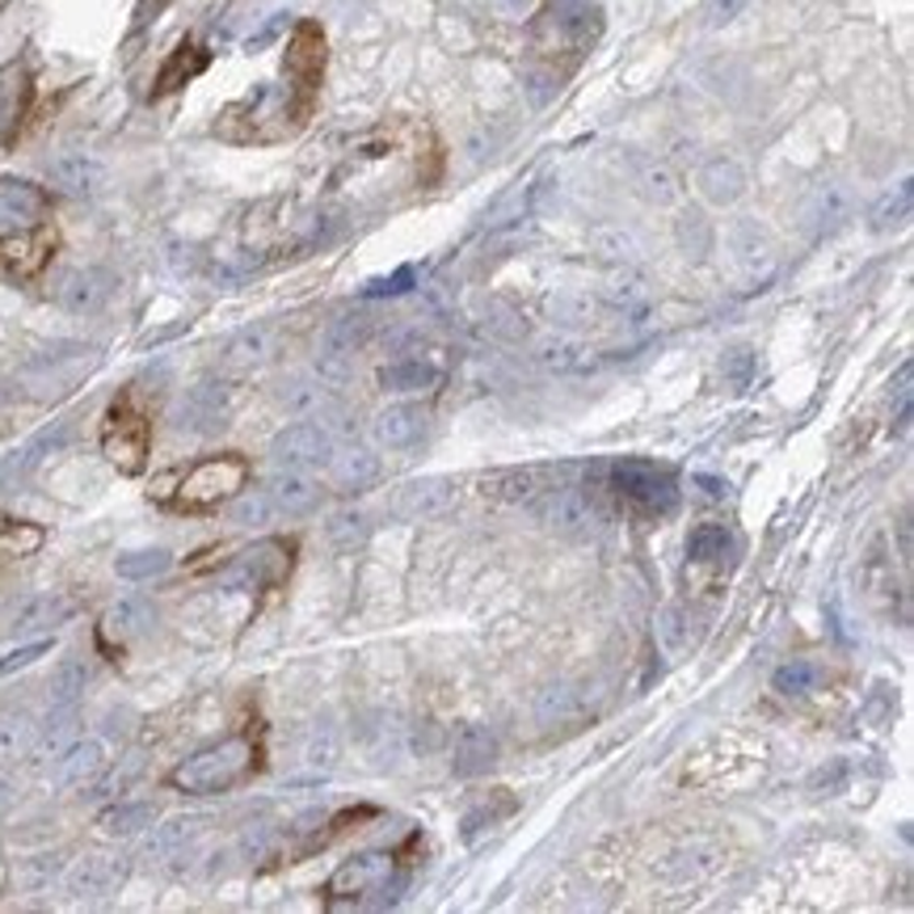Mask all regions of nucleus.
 Returning a JSON list of instances; mask_svg holds the SVG:
<instances>
[{"label": "nucleus", "mask_w": 914, "mask_h": 914, "mask_svg": "<svg viewBox=\"0 0 914 914\" xmlns=\"http://www.w3.org/2000/svg\"><path fill=\"white\" fill-rule=\"evenodd\" d=\"M548 472L544 468H511V472H493L484 481V493L506 498V502H536L539 493H548Z\"/></svg>", "instance_id": "nucleus-14"}, {"label": "nucleus", "mask_w": 914, "mask_h": 914, "mask_svg": "<svg viewBox=\"0 0 914 914\" xmlns=\"http://www.w3.org/2000/svg\"><path fill=\"white\" fill-rule=\"evenodd\" d=\"M447 502H452V484L447 481H413L401 489L397 514L401 518H431V514L447 511Z\"/></svg>", "instance_id": "nucleus-17"}, {"label": "nucleus", "mask_w": 914, "mask_h": 914, "mask_svg": "<svg viewBox=\"0 0 914 914\" xmlns=\"http://www.w3.org/2000/svg\"><path fill=\"white\" fill-rule=\"evenodd\" d=\"M287 26V18H278V22H270L266 30H262V34H258V38H253V43H249V52H262V47H266L270 38H274V34H278V30Z\"/></svg>", "instance_id": "nucleus-39"}, {"label": "nucleus", "mask_w": 914, "mask_h": 914, "mask_svg": "<svg viewBox=\"0 0 914 914\" xmlns=\"http://www.w3.org/2000/svg\"><path fill=\"white\" fill-rule=\"evenodd\" d=\"M911 203H914V182L906 178V182L893 190V194H886V198L872 207V228H877V232H893V228H902V224L911 219Z\"/></svg>", "instance_id": "nucleus-22"}, {"label": "nucleus", "mask_w": 914, "mask_h": 914, "mask_svg": "<svg viewBox=\"0 0 914 914\" xmlns=\"http://www.w3.org/2000/svg\"><path fill=\"white\" fill-rule=\"evenodd\" d=\"M110 283L106 274H98V270H81V274H72L68 278V287H64V304L68 308H77V312H84V308H98L102 299H106Z\"/></svg>", "instance_id": "nucleus-23"}, {"label": "nucleus", "mask_w": 914, "mask_h": 914, "mask_svg": "<svg viewBox=\"0 0 914 914\" xmlns=\"http://www.w3.org/2000/svg\"><path fill=\"white\" fill-rule=\"evenodd\" d=\"M742 9H746V0H704V18H708V26H726V22H733Z\"/></svg>", "instance_id": "nucleus-32"}, {"label": "nucleus", "mask_w": 914, "mask_h": 914, "mask_svg": "<svg viewBox=\"0 0 914 914\" xmlns=\"http://www.w3.org/2000/svg\"><path fill=\"white\" fill-rule=\"evenodd\" d=\"M329 456H333L329 434L321 426H308V422L287 426V431L274 438V459L283 468H312V464H324Z\"/></svg>", "instance_id": "nucleus-10"}, {"label": "nucleus", "mask_w": 914, "mask_h": 914, "mask_svg": "<svg viewBox=\"0 0 914 914\" xmlns=\"http://www.w3.org/2000/svg\"><path fill=\"white\" fill-rule=\"evenodd\" d=\"M539 511H544V518H548L552 527H561L569 536H586L594 523H598L594 502L586 493H578V489H548V502H544Z\"/></svg>", "instance_id": "nucleus-11"}, {"label": "nucleus", "mask_w": 914, "mask_h": 914, "mask_svg": "<svg viewBox=\"0 0 914 914\" xmlns=\"http://www.w3.org/2000/svg\"><path fill=\"white\" fill-rule=\"evenodd\" d=\"M283 72L292 81L287 84V106L296 110V118L304 123L312 114V98L321 89V72H324V34L317 22H299L296 26V38L287 47Z\"/></svg>", "instance_id": "nucleus-7"}, {"label": "nucleus", "mask_w": 914, "mask_h": 914, "mask_svg": "<svg viewBox=\"0 0 914 914\" xmlns=\"http://www.w3.org/2000/svg\"><path fill=\"white\" fill-rule=\"evenodd\" d=\"M612 472V489L624 498V506L641 514V518H662L678 506V484L666 468L649 464V459H619L607 468Z\"/></svg>", "instance_id": "nucleus-6"}, {"label": "nucleus", "mask_w": 914, "mask_h": 914, "mask_svg": "<svg viewBox=\"0 0 914 914\" xmlns=\"http://www.w3.org/2000/svg\"><path fill=\"white\" fill-rule=\"evenodd\" d=\"M270 506H278L283 514L312 511V506H317V484L287 468V477H278V481L270 484Z\"/></svg>", "instance_id": "nucleus-18"}, {"label": "nucleus", "mask_w": 914, "mask_h": 914, "mask_svg": "<svg viewBox=\"0 0 914 914\" xmlns=\"http://www.w3.org/2000/svg\"><path fill=\"white\" fill-rule=\"evenodd\" d=\"M699 484H704V489H708V493H712V498H721V493H726L729 484L721 481V477H696Z\"/></svg>", "instance_id": "nucleus-40"}, {"label": "nucleus", "mask_w": 914, "mask_h": 914, "mask_svg": "<svg viewBox=\"0 0 914 914\" xmlns=\"http://www.w3.org/2000/svg\"><path fill=\"white\" fill-rule=\"evenodd\" d=\"M258 767H262V729H244L207 751L190 754L182 767H173L169 784L186 797H219L241 788Z\"/></svg>", "instance_id": "nucleus-2"}, {"label": "nucleus", "mask_w": 914, "mask_h": 914, "mask_svg": "<svg viewBox=\"0 0 914 914\" xmlns=\"http://www.w3.org/2000/svg\"><path fill=\"white\" fill-rule=\"evenodd\" d=\"M603 30V18L591 0H548L532 18V52L544 55V59H582V55L594 47Z\"/></svg>", "instance_id": "nucleus-3"}, {"label": "nucleus", "mask_w": 914, "mask_h": 914, "mask_svg": "<svg viewBox=\"0 0 914 914\" xmlns=\"http://www.w3.org/2000/svg\"><path fill=\"white\" fill-rule=\"evenodd\" d=\"M363 532H367V527H363V514H338V518L329 523V536L338 539L342 548L358 544V539H363Z\"/></svg>", "instance_id": "nucleus-30"}, {"label": "nucleus", "mask_w": 914, "mask_h": 914, "mask_svg": "<svg viewBox=\"0 0 914 914\" xmlns=\"http://www.w3.org/2000/svg\"><path fill=\"white\" fill-rule=\"evenodd\" d=\"M98 767H102V746L84 742V746H77V751L68 754V763H64V780H84V776H93Z\"/></svg>", "instance_id": "nucleus-29"}, {"label": "nucleus", "mask_w": 914, "mask_h": 914, "mask_svg": "<svg viewBox=\"0 0 914 914\" xmlns=\"http://www.w3.org/2000/svg\"><path fill=\"white\" fill-rule=\"evenodd\" d=\"M506 813H514V797H502L498 809L489 806V801H481L477 809H468V813H464V838H477V831H489V826L502 822Z\"/></svg>", "instance_id": "nucleus-26"}, {"label": "nucleus", "mask_w": 914, "mask_h": 914, "mask_svg": "<svg viewBox=\"0 0 914 914\" xmlns=\"http://www.w3.org/2000/svg\"><path fill=\"white\" fill-rule=\"evenodd\" d=\"M55 241L59 232L47 190L22 178H0V270L34 278L52 262Z\"/></svg>", "instance_id": "nucleus-1"}, {"label": "nucleus", "mask_w": 914, "mask_h": 914, "mask_svg": "<svg viewBox=\"0 0 914 914\" xmlns=\"http://www.w3.org/2000/svg\"><path fill=\"white\" fill-rule=\"evenodd\" d=\"M498 763V738L484 726H464L456 733V751H452V767L456 776H481Z\"/></svg>", "instance_id": "nucleus-12"}, {"label": "nucleus", "mask_w": 914, "mask_h": 914, "mask_svg": "<svg viewBox=\"0 0 914 914\" xmlns=\"http://www.w3.org/2000/svg\"><path fill=\"white\" fill-rule=\"evenodd\" d=\"M333 477L342 489H367L379 477V459L367 452H346V456L333 459Z\"/></svg>", "instance_id": "nucleus-24"}, {"label": "nucleus", "mask_w": 914, "mask_h": 914, "mask_svg": "<svg viewBox=\"0 0 914 914\" xmlns=\"http://www.w3.org/2000/svg\"><path fill=\"white\" fill-rule=\"evenodd\" d=\"M489 4H493L498 13H506V18H527L536 0H489Z\"/></svg>", "instance_id": "nucleus-38"}, {"label": "nucleus", "mask_w": 914, "mask_h": 914, "mask_svg": "<svg viewBox=\"0 0 914 914\" xmlns=\"http://www.w3.org/2000/svg\"><path fill=\"white\" fill-rule=\"evenodd\" d=\"M813 678H818V671L809 662H788V666L776 671V692L780 696H806L809 687H813Z\"/></svg>", "instance_id": "nucleus-28"}, {"label": "nucleus", "mask_w": 914, "mask_h": 914, "mask_svg": "<svg viewBox=\"0 0 914 914\" xmlns=\"http://www.w3.org/2000/svg\"><path fill=\"white\" fill-rule=\"evenodd\" d=\"M148 447H152V422L148 409L135 401L132 388H123L106 409L102 422V452L106 459L123 472V477H139L148 464Z\"/></svg>", "instance_id": "nucleus-5"}, {"label": "nucleus", "mask_w": 914, "mask_h": 914, "mask_svg": "<svg viewBox=\"0 0 914 914\" xmlns=\"http://www.w3.org/2000/svg\"><path fill=\"white\" fill-rule=\"evenodd\" d=\"M422 426H426V418L418 404H392L376 418V438L384 447H409V443H418Z\"/></svg>", "instance_id": "nucleus-16"}, {"label": "nucleus", "mask_w": 914, "mask_h": 914, "mask_svg": "<svg viewBox=\"0 0 914 914\" xmlns=\"http://www.w3.org/2000/svg\"><path fill=\"white\" fill-rule=\"evenodd\" d=\"M729 548H733V539H729V532L721 527V523H704V527H696V532H692V539H687V557H692V561H699V565L726 561Z\"/></svg>", "instance_id": "nucleus-21"}, {"label": "nucleus", "mask_w": 914, "mask_h": 914, "mask_svg": "<svg viewBox=\"0 0 914 914\" xmlns=\"http://www.w3.org/2000/svg\"><path fill=\"white\" fill-rule=\"evenodd\" d=\"M699 190H704V198H708V203L726 207V203H733V198L746 190V173H742V164L738 161L717 157V161H708L704 169H699Z\"/></svg>", "instance_id": "nucleus-15"}, {"label": "nucleus", "mask_w": 914, "mask_h": 914, "mask_svg": "<svg viewBox=\"0 0 914 914\" xmlns=\"http://www.w3.org/2000/svg\"><path fill=\"white\" fill-rule=\"evenodd\" d=\"M52 649V641H38V645H26V649H18V653H9L4 662H0V674H13V671H22V666H30L34 658H43Z\"/></svg>", "instance_id": "nucleus-35"}, {"label": "nucleus", "mask_w": 914, "mask_h": 914, "mask_svg": "<svg viewBox=\"0 0 914 914\" xmlns=\"http://www.w3.org/2000/svg\"><path fill=\"white\" fill-rule=\"evenodd\" d=\"M148 822H152V806H118L102 818V826L110 834H132L139 826H148Z\"/></svg>", "instance_id": "nucleus-27"}, {"label": "nucleus", "mask_w": 914, "mask_h": 914, "mask_svg": "<svg viewBox=\"0 0 914 914\" xmlns=\"http://www.w3.org/2000/svg\"><path fill=\"white\" fill-rule=\"evenodd\" d=\"M658 637L666 641V649H678L683 645V628H678V612H662V619H658Z\"/></svg>", "instance_id": "nucleus-36"}, {"label": "nucleus", "mask_w": 914, "mask_h": 914, "mask_svg": "<svg viewBox=\"0 0 914 914\" xmlns=\"http://www.w3.org/2000/svg\"><path fill=\"white\" fill-rule=\"evenodd\" d=\"M270 511V498H244L237 506V523H262Z\"/></svg>", "instance_id": "nucleus-37"}, {"label": "nucleus", "mask_w": 914, "mask_h": 914, "mask_svg": "<svg viewBox=\"0 0 914 914\" xmlns=\"http://www.w3.org/2000/svg\"><path fill=\"white\" fill-rule=\"evenodd\" d=\"M47 532L26 518H0V557H30L34 548H43Z\"/></svg>", "instance_id": "nucleus-20"}, {"label": "nucleus", "mask_w": 914, "mask_h": 914, "mask_svg": "<svg viewBox=\"0 0 914 914\" xmlns=\"http://www.w3.org/2000/svg\"><path fill=\"white\" fill-rule=\"evenodd\" d=\"M164 569H169V552H161V548H148V552H127V557H118V573H123L127 582L157 578V573H164Z\"/></svg>", "instance_id": "nucleus-25"}, {"label": "nucleus", "mask_w": 914, "mask_h": 914, "mask_svg": "<svg viewBox=\"0 0 914 914\" xmlns=\"http://www.w3.org/2000/svg\"><path fill=\"white\" fill-rule=\"evenodd\" d=\"M212 64V52H203L194 38H186L178 52L164 59L161 77H157V89H152V98H164V93H173V89H182V84H190L203 68Z\"/></svg>", "instance_id": "nucleus-13"}, {"label": "nucleus", "mask_w": 914, "mask_h": 914, "mask_svg": "<svg viewBox=\"0 0 914 914\" xmlns=\"http://www.w3.org/2000/svg\"><path fill=\"white\" fill-rule=\"evenodd\" d=\"M379 384L388 392H422V388H434L438 384V372L422 358H404V363H392L379 372Z\"/></svg>", "instance_id": "nucleus-19"}, {"label": "nucleus", "mask_w": 914, "mask_h": 914, "mask_svg": "<svg viewBox=\"0 0 914 914\" xmlns=\"http://www.w3.org/2000/svg\"><path fill=\"white\" fill-rule=\"evenodd\" d=\"M751 372H754L751 350H733V354L726 358V379L733 384V388H746V379H751Z\"/></svg>", "instance_id": "nucleus-33"}, {"label": "nucleus", "mask_w": 914, "mask_h": 914, "mask_svg": "<svg viewBox=\"0 0 914 914\" xmlns=\"http://www.w3.org/2000/svg\"><path fill=\"white\" fill-rule=\"evenodd\" d=\"M296 565V539H262L244 548L241 557L228 565L224 582L228 586H249V591H274Z\"/></svg>", "instance_id": "nucleus-8"}, {"label": "nucleus", "mask_w": 914, "mask_h": 914, "mask_svg": "<svg viewBox=\"0 0 914 914\" xmlns=\"http://www.w3.org/2000/svg\"><path fill=\"white\" fill-rule=\"evenodd\" d=\"M392 852H367V856H354L346 860L324 886V902L329 906H342V902H363L367 893H384L388 886V872H392Z\"/></svg>", "instance_id": "nucleus-9"}, {"label": "nucleus", "mask_w": 914, "mask_h": 914, "mask_svg": "<svg viewBox=\"0 0 914 914\" xmlns=\"http://www.w3.org/2000/svg\"><path fill=\"white\" fill-rule=\"evenodd\" d=\"M55 173H59V182L68 190H89V182H93V164H84V161L55 164Z\"/></svg>", "instance_id": "nucleus-31"}, {"label": "nucleus", "mask_w": 914, "mask_h": 914, "mask_svg": "<svg viewBox=\"0 0 914 914\" xmlns=\"http://www.w3.org/2000/svg\"><path fill=\"white\" fill-rule=\"evenodd\" d=\"M413 287V270L404 266V270H397L392 278H379V283H372L367 287V296H401V292H409Z\"/></svg>", "instance_id": "nucleus-34"}, {"label": "nucleus", "mask_w": 914, "mask_h": 914, "mask_svg": "<svg viewBox=\"0 0 914 914\" xmlns=\"http://www.w3.org/2000/svg\"><path fill=\"white\" fill-rule=\"evenodd\" d=\"M244 484H249V459L241 452H224V456L198 459L194 468H186V477L173 484V493H164L161 502L178 514H207L232 502Z\"/></svg>", "instance_id": "nucleus-4"}]
</instances>
